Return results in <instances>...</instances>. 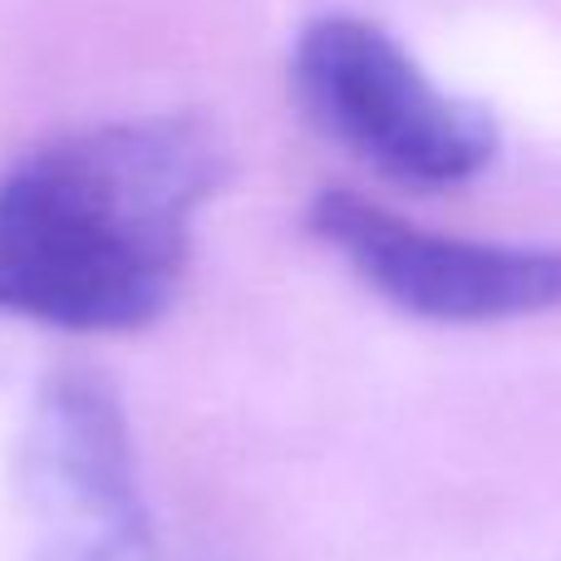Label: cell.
Listing matches in <instances>:
<instances>
[{"mask_svg": "<svg viewBox=\"0 0 561 561\" xmlns=\"http://www.w3.org/2000/svg\"><path fill=\"white\" fill-rule=\"evenodd\" d=\"M290 89L330 144L394 183L458 187L497 158L493 114L438 89L375 20H310L290 55Z\"/></svg>", "mask_w": 561, "mask_h": 561, "instance_id": "cell-2", "label": "cell"}, {"mask_svg": "<svg viewBox=\"0 0 561 561\" xmlns=\"http://www.w3.org/2000/svg\"><path fill=\"white\" fill-rule=\"evenodd\" d=\"M15 507L30 561H163L134 428L94 369H59L15 438Z\"/></svg>", "mask_w": 561, "mask_h": 561, "instance_id": "cell-3", "label": "cell"}, {"mask_svg": "<svg viewBox=\"0 0 561 561\" xmlns=\"http://www.w3.org/2000/svg\"><path fill=\"white\" fill-rule=\"evenodd\" d=\"M227 153L197 118L65 134L0 178V316L144 330L173 306Z\"/></svg>", "mask_w": 561, "mask_h": 561, "instance_id": "cell-1", "label": "cell"}, {"mask_svg": "<svg viewBox=\"0 0 561 561\" xmlns=\"http://www.w3.org/2000/svg\"><path fill=\"white\" fill-rule=\"evenodd\" d=\"M306 227L335 247L369 290L419 320L493 325L561 306V247L428 232L345 187H325L306 207Z\"/></svg>", "mask_w": 561, "mask_h": 561, "instance_id": "cell-4", "label": "cell"}]
</instances>
